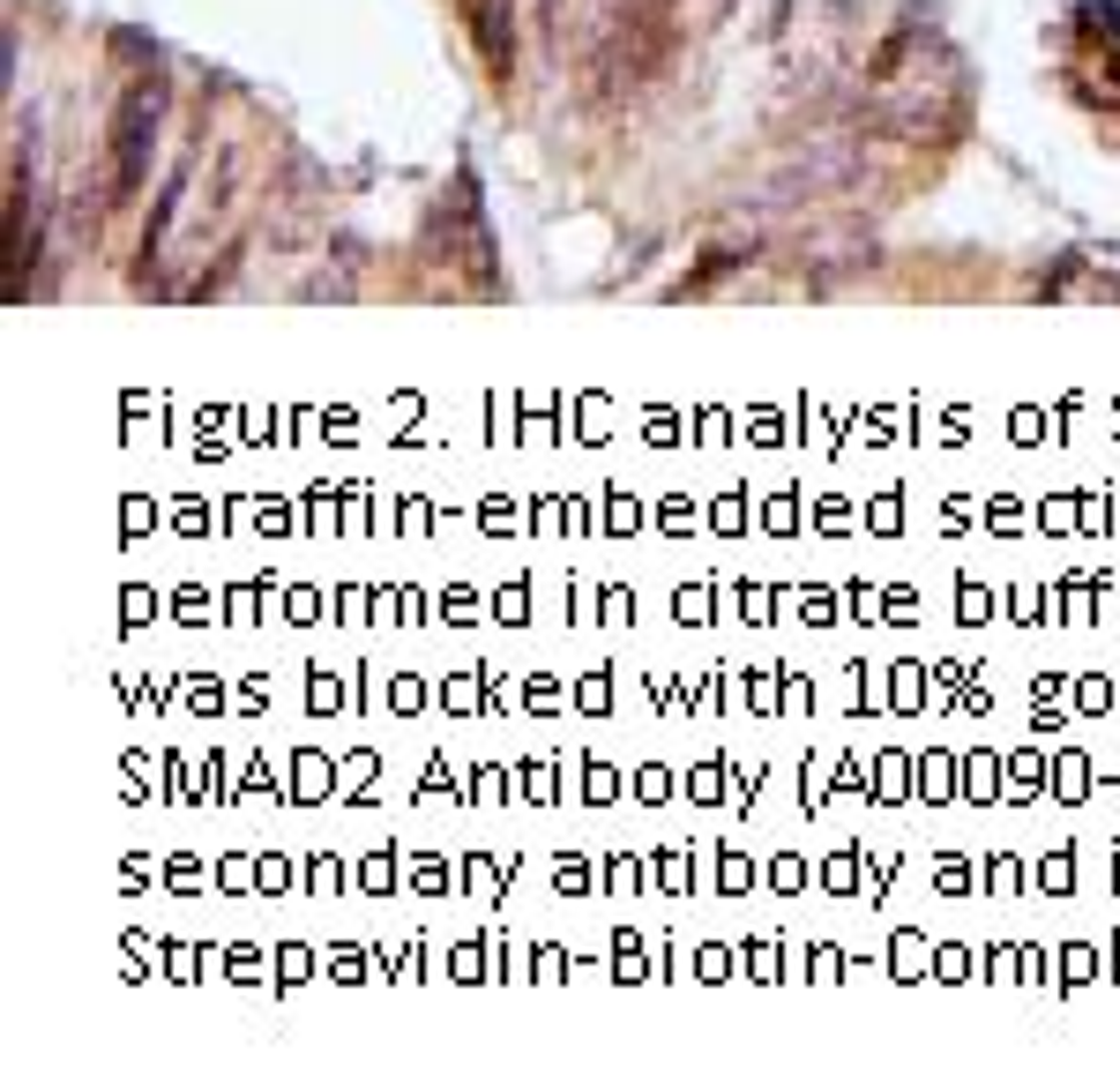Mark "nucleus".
Here are the masks:
<instances>
[]
</instances>
